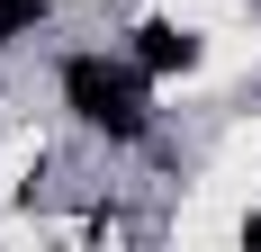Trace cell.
<instances>
[{
  "label": "cell",
  "mask_w": 261,
  "mask_h": 252,
  "mask_svg": "<svg viewBox=\"0 0 261 252\" xmlns=\"http://www.w3.org/2000/svg\"><path fill=\"white\" fill-rule=\"evenodd\" d=\"M45 18V0H0V36H18V27Z\"/></svg>",
  "instance_id": "obj_3"
},
{
  "label": "cell",
  "mask_w": 261,
  "mask_h": 252,
  "mask_svg": "<svg viewBox=\"0 0 261 252\" xmlns=\"http://www.w3.org/2000/svg\"><path fill=\"white\" fill-rule=\"evenodd\" d=\"M63 99L81 108V126H99V135H144V81L99 63V54H72L63 63Z\"/></svg>",
  "instance_id": "obj_1"
},
{
  "label": "cell",
  "mask_w": 261,
  "mask_h": 252,
  "mask_svg": "<svg viewBox=\"0 0 261 252\" xmlns=\"http://www.w3.org/2000/svg\"><path fill=\"white\" fill-rule=\"evenodd\" d=\"M135 54H144V72H189V63H198V36L171 27V18H144L135 27Z\"/></svg>",
  "instance_id": "obj_2"
}]
</instances>
